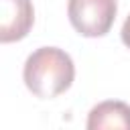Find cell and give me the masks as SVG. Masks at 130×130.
<instances>
[{
  "label": "cell",
  "instance_id": "obj_1",
  "mask_svg": "<svg viewBox=\"0 0 130 130\" xmlns=\"http://www.w3.org/2000/svg\"><path fill=\"white\" fill-rule=\"evenodd\" d=\"M75 77L73 59L57 47H41L32 51L22 69L24 85L30 93L43 100H51L67 91Z\"/></svg>",
  "mask_w": 130,
  "mask_h": 130
},
{
  "label": "cell",
  "instance_id": "obj_2",
  "mask_svg": "<svg viewBox=\"0 0 130 130\" xmlns=\"http://www.w3.org/2000/svg\"><path fill=\"white\" fill-rule=\"evenodd\" d=\"M118 12L116 0H69L67 16L71 26L87 39L110 32Z\"/></svg>",
  "mask_w": 130,
  "mask_h": 130
},
{
  "label": "cell",
  "instance_id": "obj_3",
  "mask_svg": "<svg viewBox=\"0 0 130 130\" xmlns=\"http://www.w3.org/2000/svg\"><path fill=\"white\" fill-rule=\"evenodd\" d=\"M0 41L14 43L28 35L35 22V8L30 0H0Z\"/></svg>",
  "mask_w": 130,
  "mask_h": 130
},
{
  "label": "cell",
  "instance_id": "obj_4",
  "mask_svg": "<svg viewBox=\"0 0 130 130\" xmlns=\"http://www.w3.org/2000/svg\"><path fill=\"white\" fill-rule=\"evenodd\" d=\"M87 128L89 130H130V106L118 100H108L91 108L87 116Z\"/></svg>",
  "mask_w": 130,
  "mask_h": 130
},
{
  "label": "cell",
  "instance_id": "obj_5",
  "mask_svg": "<svg viewBox=\"0 0 130 130\" xmlns=\"http://www.w3.org/2000/svg\"><path fill=\"white\" fill-rule=\"evenodd\" d=\"M120 35H122V43L130 49V14H128V18H126V20H124V24H122Z\"/></svg>",
  "mask_w": 130,
  "mask_h": 130
}]
</instances>
